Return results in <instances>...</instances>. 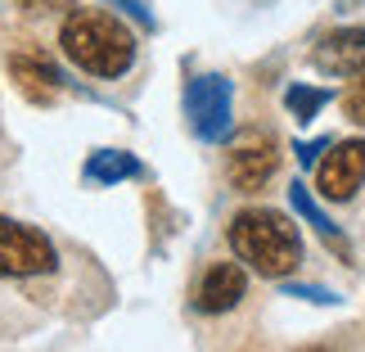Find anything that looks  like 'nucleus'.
<instances>
[{"label": "nucleus", "instance_id": "12", "mask_svg": "<svg viewBox=\"0 0 365 352\" xmlns=\"http://www.w3.org/2000/svg\"><path fill=\"white\" fill-rule=\"evenodd\" d=\"M284 104H289V114L298 118V122H312L320 109L329 104V91H316V86H289Z\"/></svg>", "mask_w": 365, "mask_h": 352}, {"label": "nucleus", "instance_id": "6", "mask_svg": "<svg viewBox=\"0 0 365 352\" xmlns=\"http://www.w3.org/2000/svg\"><path fill=\"white\" fill-rule=\"evenodd\" d=\"M365 186V140H339L316 167V190L325 199L343 203Z\"/></svg>", "mask_w": 365, "mask_h": 352}, {"label": "nucleus", "instance_id": "10", "mask_svg": "<svg viewBox=\"0 0 365 352\" xmlns=\"http://www.w3.org/2000/svg\"><path fill=\"white\" fill-rule=\"evenodd\" d=\"M135 172H140V163H135V154H126V149H100V154L86 159V176L95 186H113V181H126Z\"/></svg>", "mask_w": 365, "mask_h": 352}, {"label": "nucleus", "instance_id": "17", "mask_svg": "<svg viewBox=\"0 0 365 352\" xmlns=\"http://www.w3.org/2000/svg\"><path fill=\"white\" fill-rule=\"evenodd\" d=\"M307 352H325V348H307Z\"/></svg>", "mask_w": 365, "mask_h": 352}, {"label": "nucleus", "instance_id": "16", "mask_svg": "<svg viewBox=\"0 0 365 352\" xmlns=\"http://www.w3.org/2000/svg\"><path fill=\"white\" fill-rule=\"evenodd\" d=\"M320 149H325V140H316V145H298V159H302V167H312Z\"/></svg>", "mask_w": 365, "mask_h": 352}, {"label": "nucleus", "instance_id": "14", "mask_svg": "<svg viewBox=\"0 0 365 352\" xmlns=\"http://www.w3.org/2000/svg\"><path fill=\"white\" fill-rule=\"evenodd\" d=\"M27 14H46V9H73V0H19Z\"/></svg>", "mask_w": 365, "mask_h": 352}, {"label": "nucleus", "instance_id": "5", "mask_svg": "<svg viewBox=\"0 0 365 352\" xmlns=\"http://www.w3.org/2000/svg\"><path fill=\"white\" fill-rule=\"evenodd\" d=\"M275 167H279V149L266 131H244L226 154V176H230V186L244 190V194H257L266 181L275 176Z\"/></svg>", "mask_w": 365, "mask_h": 352}, {"label": "nucleus", "instance_id": "7", "mask_svg": "<svg viewBox=\"0 0 365 352\" xmlns=\"http://www.w3.org/2000/svg\"><path fill=\"white\" fill-rule=\"evenodd\" d=\"M248 293V276L240 262H212L199 280V289H194V307L207 316H221L230 312V307H240V298Z\"/></svg>", "mask_w": 365, "mask_h": 352}, {"label": "nucleus", "instance_id": "11", "mask_svg": "<svg viewBox=\"0 0 365 352\" xmlns=\"http://www.w3.org/2000/svg\"><path fill=\"white\" fill-rule=\"evenodd\" d=\"M289 199H293V208H298V213H302L307 221H312V226H316L320 235H325V244H329L334 253H343V258H352V248H347V239H343V235H339V226H334V221H329V217H325V213L316 208V199L307 194V186H302V181H293V186H289Z\"/></svg>", "mask_w": 365, "mask_h": 352}, {"label": "nucleus", "instance_id": "1", "mask_svg": "<svg viewBox=\"0 0 365 352\" xmlns=\"http://www.w3.org/2000/svg\"><path fill=\"white\" fill-rule=\"evenodd\" d=\"M230 248L266 280H284L302 266V235L275 208H244L230 217Z\"/></svg>", "mask_w": 365, "mask_h": 352}, {"label": "nucleus", "instance_id": "9", "mask_svg": "<svg viewBox=\"0 0 365 352\" xmlns=\"http://www.w3.org/2000/svg\"><path fill=\"white\" fill-rule=\"evenodd\" d=\"M312 64L329 77L365 73V27H339V32L320 36V46L312 50Z\"/></svg>", "mask_w": 365, "mask_h": 352}, {"label": "nucleus", "instance_id": "15", "mask_svg": "<svg viewBox=\"0 0 365 352\" xmlns=\"http://www.w3.org/2000/svg\"><path fill=\"white\" fill-rule=\"evenodd\" d=\"M289 293H293V298H312V303H334V293H325V289H302V285H289Z\"/></svg>", "mask_w": 365, "mask_h": 352}, {"label": "nucleus", "instance_id": "3", "mask_svg": "<svg viewBox=\"0 0 365 352\" xmlns=\"http://www.w3.org/2000/svg\"><path fill=\"white\" fill-rule=\"evenodd\" d=\"M59 253H54L50 235L27 226V221L0 217V280H27L54 271Z\"/></svg>", "mask_w": 365, "mask_h": 352}, {"label": "nucleus", "instance_id": "4", "mask_svg": "<svg viewBox=\"0 0 365 352\" xmlns=\"http://www.w3.org/2000/svg\"><path fill=\"white\" fill-rule=\"evenodd\" d=\"M230 109H235V91H230L226 77L207 73V77L190 81L185 114H190V126L199 140H226L230 136Z\"/></svg>", "mask_w": 365, "mask_h": 352}, {"label": "nucleus", "instance_id": "8", "mask_svg": "<svg viewBox=\"0 0 365 352\" xmlns=\"http://www.w3.org/2000/svg\"><path fill=\"white\" fill-rule=\"evenodd\" d=\"M9 77L19 81V91L27 100H36V104H50L54 95H59V86H63V73L54 68V59L46 50H32V46L9 54Z\"/></svg>", "mask_w": 365, "mask_h": 352}, {"label": "nucleus", "instance_id": "13", "mask_svg": "<svg viewBox=\"0 0 365 352\" xmlns=\"http://www.w3.org/2000/svg\"><path fill=\"white\" fill-rule=\"evenodd\" d=\"M343 114L365 126V73H356V81L343 91Z\"/></svg>", "mask_w": 365, "mask_h": 352}, {"label": "nucleus", "instance_id": "2", "mask_svg": "<svg viewBox=\"0 0 365 352\" xmlns=\"http://www.w3.org/2000/svg\"><path fill=\"white\" fill-rule=\"evenodd\" d=\"M63 54L91 77H122L135 64V36L122 19L104 9H73L59 32Z\"/></svg>", "mask_w": 365, "mask_h": 352}]
</instances>
